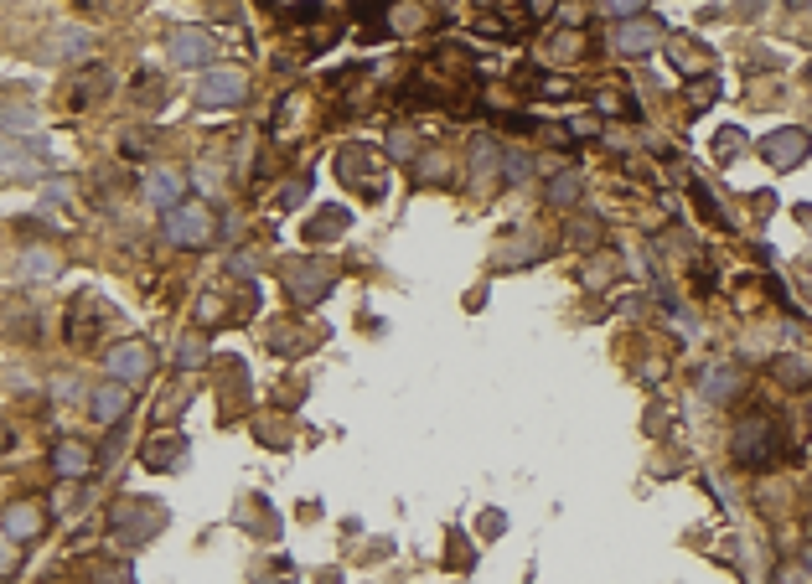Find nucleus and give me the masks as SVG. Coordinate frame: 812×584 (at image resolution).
Instances as JSON below:
<instances>
[{"label": "nucleus", "instance_id": "12", "mask_svg": "<svg viewBox=\"0 0 812 584\" xmlns=\"http://www.w3.org/2000/svg\"><path fill=\"white\" fill-rule=\"evenodd\" d=\"M6 176L16 181V176H42V145L37 150H6Z\"/></svg>", "mask_w": 812, "mask_h": 584}, {"label": "nucleus", "instance_id": "16", "mask_svg": "<svg viewBox=\"0 0 812 584\" xmlns=\"http://www.w3.org/2000/svg\"><path fill=\"white\" fill-rule=\"evenodd\" d=\"M776 373H781V383H807V362L802 357H781Z\"/></svg>", "mask_w": 812, "mask_h": 584}, {"label": "nucleus", "instance_id": "21", "mask_svg": "<svg viewBox=\"0 0 812 584\" xmlns=\"http://www.w3.org/2000/svg\"><path fill=\"white\" fill-rule=\"evenodd\" d=\"M802 569H812V543H807V553H802Z\"/></svg>", "mask_w": 812, "mask_h": 584}, {"label": "nucleus", "instance_id": "18", "mask_svg": "<svg viewBox=\"0 0 812 584\" xmlns=\"http://www.w3.org/2000/svg\"><path fill=\"white\" fill-rule=\"evenodd\" d=\"M502 166H507V181H523V176H528V161H523V156H507Z\"/></svg>", "mask_w": 812, "mask_h": 584}, {"label": "nucleus", "instance_id": "4", "mask_svg": "<svg viewBox=\"0 0 812 584\" xmlns=\"http://www.w3.org/2000/svg\"><path fill=\"white\" fill-rule=\"evenodd\" d=\"M207 212L202 207H192V202H182V207H171L166 212V238L171 243H207Z\"/></svg>", "mask_w": 812, "mask_h": 584}, {"label": "nucleus", "instance_id": "7", "mask_svg": "<svg viewBox=\"0 0 812 584\" xmlns=\"http://www.w3.org/2000/svg\"><path fill=\"white\" fill-rule=\"evenodd\" d=\"M130 409V383H99L94 388V419L99 424H119Z\"/></svg>", "mask_w": 812, "mask_h": 584}, {"label": "nucleus", "instance_id": "19", "mask_svg": "<svg viewBox=\"0 0 812 584\" xmlns=\"http://www.w3.org/2000/svg\"><path fill=\"white\" fill-rule=\"evenodd\" d=\"M202 357V342H182V347H176V362H197Z\"/></svg>", "mask_w": 812, "mask_h": 584}, {"label": "nucleus", "instance_id": "15", "mask_svg": "<svg viewBox=\"0 0 812 584\" xmlns=\"http://www.w3.org/2000/svg\"><path fill=\"white\" fill-rule=\"evenodd\" d=\"M471 166H476V176L487 181L492 176V166H497V145L492 140H476V150H471Z\"/></svg>", "mask_w": 812, "mask_h": 584}, {"label": "nucleus", "instance_id": "2", "mask_svg": "<svg viewBox=\"0 0 812 584\" xmlns=\"http://www.w3.org/2000/svg\"><path fill=\"white\" fill-rule=\"evenodd\" d=\"M244 88H249V78L238 73V68H213V73L202 78L197 99H202L207 109H223V104H238V99H244Z\"/></svg>", "mask_w": 812, "mask_h": 584}, {"label": "nucleus", "instance_id": "20", "mask_svg": "<svg viewBox=\"0 0 812 584\" xmlns=\"http://www.w3.org/2000/svg\"><path fill=\"white\" fill-rule=\"evenodd\" d=\"M776 584H802V574H797V569H781V574H776Z\"/></svg>", "mask_w": 812, "mask_h": 584}, {"label": "nucleus", "instance_id": "13", "mask_svg": "<svg viewBox=\"0 0 812 584\" xmlns=\"http://www.w3.org/2000/svg\"><path fill=\"white\" fill-rule=\"evenodd\" d=\"M26 533H37V512L32 507H6V538H26Z\"/></svg>", "mask_w": 812, "mask_h": 584}, {"label": "nucleus", "instance_id": "1", "mask_svg": "<svg viewBox=\"0 0 812 584\" xmlns=\"http://www.w3.org/2000/svg\"><path fill=\"white\" fill-rule=\"evenodd\" d=\"M776 450H781V435H776V419L771 414H750L735 429V460H740V466H766Z\"/></svg>", "mask_w": 812, "mask_h": 584}, {"label": "nucleus", "instance_id": "6", "mask_svg": "<svg viewBox=\"0 0 812 584\" xmlns=\"http://www.w3.org/2000/svg\"><path fill=\"white\" fill-rule=\"evenodd\" d=\"M171 63H182V68L213 63V37H207L202 26H187V32H176V37H171Z\"/></svg>", "mask_w": 812, "mask_h": 584}, {"label": "nucleus", "instance_id": "14", "mask_svg": "<svg viewBox=\"0 0 812 584\" xmlns=\"http://www.w3.org/2000/svg\"><path fill=\"white\" fill-rule=\"evenodd\" d=\"M326 285H332V274H326V269H316V274H306V269H300V274H295V290H300V300H321V295H326Z\"/></svg>", "mask_w": 812, "mask_h": 584}, {"label": "nucleus", "instance_id": "9", "mask_svg": "<svg viewBox=\"0 0 812 584\" xmlns=\"http://www.w3.org/2000/svg\"><path fill=\"white\" fill-rule=\"evenodd\" d=\"M611 42L621 52H652L657 47V21H621L611 32Z\"/></svg>", "mask_w": 812, "mask_h": 584}, {"label": "nucleus", "instance_id": "11", "mask_svg": "<svg viewBox=\"0 0 812 584\" xmlns=\"http://www.w3.org/2000/svg\"><path fill=\"white\" fill-rule=\"evenodd\" d=\"M740 388H745L740 367H714V373L704 378V398H709V404H725V398H735Z\"/></svg>", "mask_w": 812, "mask_h": 584}, {"label": "nucleus", "instance_id": "17", "mask_svg": "<svg viewBox=\"0 0 812 584\" xmlns=\"http://www.w3.org/2000/svg\"><path fill=\"white\" fill-rule=\"evenodd\" d=\"M575 192H580V187H575V176H559L554 187H549V197H554V202H575Z\"/></svg>", "mask_w": 812, "mask_h": 584}, {"label": "nucleus", "instance_id": "8", "mask_svg": "<svg viewBox=\"0 0 812 584\" xmlns=\"http://www.w3.org/2000/svg\"><path fill=\"white\" fill-rule=\"evenodd\" d=\"M187 192V176L182 171H156V176H150L145 181V202H156L161 212H171V207H182V202H176V197H182Z\"/></svg>", "mask_w": 812, "mask_h": 584}, {"label": "nucleus", "instance_id": "10", "mask_svg": "<svg viewBox=\"0 0 812 584\" xmlns=\"http://www.w3.org/2000/svg\"><path fill=\"white\" fill-rule=\"evenodd\" d=\"M52 466L57 476H88V466H94V450H88L83 440H63L52 450Z\"/></svg>", "mask_w": 812, "mask_h": 584}, {"label": "nucleus", "instance_id": "3", "mask_svg": "<svg viewBox=\"0 0 812 584\" xmlns=\"http://www.w3.org/2000/svg\"><path fill=\"white\" fill-rule=\"evenodd\" d=\"M807 145H812V140H807V130H792V125H787V130H776V135H766V140H761V156H766L776 171H792V166L807 156Z\"/></svg>", "mask_w": 812, "mask_h": 584}, {"label": "nucleus", "instance_id": "5", "mask_svg": "<svg viewBox=\"0 0 812 584\" xmlns=\"http://www.w3.org/2000/svg\"><path fill=\"white\" fill-rule=\"evenodd\" d=\"M104 367H109V378H119V383H135V378H145V373H150V347H140V342L109 347Z\"/></svg>", "mask_w": 812, "mask_h": 584}]
</instances>
